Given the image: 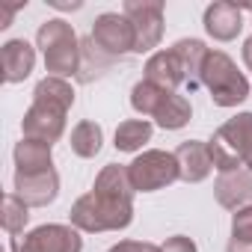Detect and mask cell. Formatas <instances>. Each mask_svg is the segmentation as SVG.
Wrapping results in <instances>:
<instances>
[{"instance_id":"2","label":"cell","mask_w":252,"mask_h":252,"mask_svg":"<svg viewBox=\"0 0 252 252\" xmlns=\"http://www.w3.org/2000/svg\"><path fill=\"white\" fill-rule=\"evenodd\" d=\"M68 220L77 231H89V234L119 231V228H128L134 222V202L113 199V196H104L98 190H89L71 205Z\"/></svg>"},{"instance_id":"15","label":"cell","mask_w":252,"mask_h":252,"mask_svg":"<svg viewBox=\"0 0 252 252\" xmlns=\"http://www.w3.org/2000/svg\"><path fill=\"white\" fill-rule=\"evenodd\" d=\"M12 158H15V175H39V172H51L54 169L51 146L39 143V140L21 137V143L15 146Z\"/></svg>"},{"instance_id":"24","label":"cell","mask_w":252,"mask_h":252,"mask_svg":"<svg viewBox=\"0 0 252 252\" xmlns=\"http://www.w3.org/2000/svg\"><path fill=\"white\" fill-rule=\"evenodd\" d=\"M231 240H252V205L231 214Z\"/></svg>"},{"instance_id":"18","label":"cell","mask_w":252,"mask_h":252,"mask_svg":"<svg viewBox=\"0 0 252 252\" xmlns=\"http://www.w3.org/2000/svg\"><path fill=\"white\" fill-rule=\"evenodd\" d=\"M92 190H98V193H104V196H113V199H128V202H134V193H137L134 184H131L128 166H119V163H107V166L98 172Z\"/></svg>"},{"instance_id":"27","label":"cell","mask_w":252,"mask_h":252,"mask_svg":"<svg viewBox=\"0 0 252 252\" xmlns=\"http://www.w3.org/2000/svg\"><path fill=\"white\" fill-rule=\"evenodd\" d=\"M15 9H18V6H0V30H6V27H9Z\"/></svg>"},{"instance_id":"28","label":"cell","mask_w":252,"mask_h":252,"mask_svg":"<svg viewBox=\"0 0 252 252\" xmlns=\"http://www.w3.org/2000/svg\"><path fill=\"white\" fill-rule=\"evenodd\" d=\"M225 252H252V240H228V249Z\"/></svg>"},{"instance_id":"25","label":"cell","mask_w":252,"mask_h":252,"mask_svg":"<svg viewBox=\"0 0 252 252\" xmlns=\"http://www.w3.org/2000/svg\"><path fill=\"white\" fill-rule=\"evenodd\" d=\"M160 249H163V252H196V243H193L187 234H172V237L163 240Z\"/></svg>"},{"instance_id":"8","label":"cell","mask_w":252,"mask_h":252,"mask_svg":"<svg viewBox=\"0 0 252 252\" xmlns=\"http://www.w3.org/2000/svg\"><path fill=\"white\" fill-rule=\"evenodd\" d=\"M122 15L134 24L137 48L134 54H149L163 39V0H125Z\"/></svg>"},{"instance_id":"10","label":"cell","mask_w":252,"mask_h":252,"mask_svg":"<svg viewBox=\"0 0 252 252\" xmlns=\"http://www.w3.org/2000/svg\"><path fill=\"white\" fill-rule=\"evenodd\" d=\"M27 208H45L60 196V175L57 169L39 172V175H15V190H12Z\"/></svg>"},{"instance_id":"19","label":"cell","mask_w":252,"mask_h":252,"mask_svg":"<svg viewBox=\"0 0 252 252\" xmlns=\"http://www.w3.org/2000/svg\"><path fill=\"white\" fill-rule=\"evenodd\" d=\"M169 98V89H160V86H155L152 80H140V83H134V89H131V107L140 113V116H149V119H155L158 116V110L163 107V101Z\"/></svg>"},{"instance_id":"16","label":"cell","mask_w":252,"mask_h":252,"mask_svg":"<svg viewBox=\"0 0 252 252\" xmlns=\"http://www.w3.org/2000/svg\"><path fill=\"white\" fill-rule=\"evenodd\" d=\"M146 80H152L155 86L169 89V92H175L178 86H184V68H181V63H178V57H175L172 48L169 51H158V54L149 57V63H146Z\"/></svg>"},{"instance_id":"23","label":"cell","mask_w":252,"mask_h":252,"mask_svg":"<svg viewBox=\"0 0 252 252\" xmlns=\"http://www.w3.org/2000/svg\"><path fill=\"white\" fill-rule=\"evenodd\" d=\"M27 220H30V208L15 196V193H6L3 196V211H0V222H3V231L18 237L24 228H27Z\"/></svg>"},{"instance_id":"26","label":"cell","mask_w":252,"mask_h":252,"mask_svg":"<svg viewBox=\"0 0 252 252\" xmlns=\"http://www.w3.org/2000/svg\"><path fill=\"white\" fill-rule=\"evenodd\" d=\"M110 252H163V249L143 240H119L116 246H110Z\"/></svg>"},{"instance_id":"11","label":"cell","mask_w":252,"mask_h":252,"mask_svg":"<svg viewBox=\"0 0 252 252\" xmlns=\"http://www.w3.org/2000/svg\"><path fill=\"white\" fill-rule=\"evenodd\" d=\"M205 30L217 42H231L243 30V6L228 3V0H217L205 9Z\"/></svg>"},{"instance_id":"29","label":"cell","mask_w":252,"mask_h":252,"mask_svg":"<svg viewBox=\"0 0 252 252\" xmlns=\"http://www.w3.org/2000/svg\"><path fill=\"white\" fill-rule=\"evenodd\" d=\"M48 6H54V9H80V0H74V3H68V0H48Z\"/></svg>"},{"instance_id":"30","label":"cell","mask_w":252,"mask_h":252,"mask_svg":"<svg viewBox=\"0 0 252 252\" xmlns=\"http://www.w3.org/2000/svg\"><path fill=\"white\" fill-rule=\"evenodd\" d=\"M243 63H246V68L252 71V36L243 42Z\"/></svg>"},{"instance_id":"1","label":"cell","mask_w":252,"mask_h":252,"mask_svg":"<svg viewBox=\"0 0 252 252\" xmlns=\"http://www.w3.org/2000/svg\"><path fill=\"white\" fill-rule=\"evenodd\" d=\"M74 107V89L63 77H42L33 89V104L21 119V134L54 146L65 134V116Z\"/></svg>"},{"instance_id":"21","label":"cell","mask_w":252,"mask_h":252,"mask_svg":"<svg viewBox=\"0 0 252 252\" xmlns=\"http://www.w3.org/2000/svg\"><path fill=\"white\" fill-rule=\"evenodd\" d=\"M190 116H193L190 101H187L184 95H178V92H169V98H166V101H163V107L158 110L155 122L160 125L163 131H181L184 125L190 122Z\"/></svg>"},{"instance_id":"4","label":"cell","mask_w":252,"mask_h":252,"mask_svg":"<svg viewBox=\"0 0 252 252\" xmlns=\"http://www.w3.org/2000/svg\"><path fill=\"white\" fill-rule=\"evenodd\" d=\"M36 45L45 57V71H51V77H71L80 71V42L71 24H65L63 18H51L39 27L36 33Z\"/></svg>"},{"instance_id":"6","label":"cell","mask_w":252,"mask_h":252,"mask_svg":"<svg viewBox=\"0 0 252 252\" xmlns=\"http://www.w3.org/2000/svg\"><path fill=\"white\" fill-rule=\"evenodd\" d=\"M128 175L137 193H152L160 187H169L172 181H178V160L172 152H160V149H149L143 155H137L128 163Z\"/></svg>"},{"instance_id":"12","label":"cell","mask_w":252,"mask_h":252,"mask_svg":"<svg viewBox=\"0 0 252 252\" xmlns=\"http://www.w3.org/2000/svg\"><path fill=\"white\" fill-rule=\"evenodd\" d=\"M214 196L228 211H240V208L252 205V172L249 169L220 172V178L214 181Z\"/></svg>"},{"instance_id":"7","label":"cell","mask_w":252,"mask_h":252,"mask_svg":"<svg viewBox=\"0 0 252 252\" xmlns=\"http://www.w3.org/2000/svg\"><path fill=\"white\" fill-rule=\"evenodd\" d=\"M9 249L12 252H83V237L74 225L48 222L24 237H12Z\"/></svg>"},{"instance_id":"5","label":"cell","mask_w":252,"mask_h":252,"mask_svg":"<svg viewBox=\"0 0 252 252\" xmlns=\"http://www.w3.org/2000/svg\"><path fill=\"white\" fill-rule=\"evenodd\" d=\"M202 86L211 92L217 107H237L249 98V80L237 71L234 60L222 51H211L202 68Z\"/></svg>"},{"instance_id":"13","label":"cell","mask_w":252,"mask_h":252,"mask_svg":"<svg viewBox=\"0 0 252 252\" xmlns=\"http://www.w3.org/2000/svg\"><path fill=\"white\" fill-rule=\"evenodd\" d=\"M172 155H175V160H178V175H181V181H187V184L205 181V178L211 175V169H214L208 143L187 140V143H181Z\"/></svg>"},{"instance_id":"20","label":"cell","mask_w":252,"mask_h":252,"mask_svg":"<svg viewBox=\"0 0 252 252\" xmlns=\"http://www.w3.org/2000/svg\"><path fill=\"white\" fill-rule=\"evenodd\" d=\"M152 140V122L149 119H128L116 128V149L119 152H140Z\"/></svg>"},{"instance_id":"3","label":"cell","mask_w":252,"mask_h":252,"mask_svg":"<svg viewBox=\"0 0 252 252\" xmlns=\"http://www.w3.org/2000/svg\"><path fill=\"white\" fill-rule=\"evenodd\" d=\"M217 172H234L246 166L252 172V113H237L222 122L208 143Z\"/></svg>"},{"instance_id":"14","label":"cell","mask_w":252,"mask_h":252,"mask_svg":"<svg viewBox=\"0 0 252 252\" xmlns=\"http://www.w3.org/2000/svg\"><path fill=\"white\" fill-rule=\"evenodd\" d=\"M0 63H3L6 83H24L36 65V48L27 39H9L0 51Z\"/></svg>"},{"instance_id":"31","label":"cell","mask_w":252,"mask_h":252,"mask_svg":"<svg viewBox=\"0 0 252 252\" xmlns=\"http://www.w3.org/2000/svg\"><path fill=\"white\" fill-rule=\"evenodd\" d=\"M246 12H249V15H252V6H246Z\"/></svg>"},{"instance_id":"9","label":"cell","mask_w":252,"mask_h":252,"mask_svg":"<svg viewBox=\"0 0 252 252\" xmlns=\"http://www.w3.org/2000/svg\"><path fill=\"white\" fill-rule=\"evenodd\" d=\"M89 42L98 51H104L107 57H122V54H131L137 48V33H134V24L125 15L104 12V15L95 18Z\"/></svg>"},{"instance_id":"22","label":"cell","mask_w":252,"mask_h":252,"mask_svg":"<svg viewBox=\"0 0 252 252\" xmlns=\"http://www.w3.org/2000/svg\"><path fill=\"white\" fill-rule=\"evenodd\" d=\"M101 143H104V131H101V125L95 122H80L74 125V131H71V152L83 160L95 158L101 152Z\"/></svg>"},{"instance_id":"17","label":"cell","mask_w":252,"mask_h":252,"mask_svg":"<svg viewBox=\"0 0 252 252\" xmlns=\"http://www.w3.org/2000/svg\"><path fill=\"white\" fill-rule=\"evenodd\" d=\"M172 51L184 68V86L193 92L196 86H202V68H205L211 48H205V42H199V39H181L172 45Z\"/></svg>"}]
</instances>
